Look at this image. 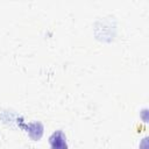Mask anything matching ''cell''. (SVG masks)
Instances as JSON below:
<instances>
[{"label": "cell", "instance_id": "cell-1", "mask_svg": "<svg viewBox=\"0 0 149 149\" xmlns=\"http://www.w3.org/2000/svg\"><path fill=\"white\" fill-rule=\"evenodd\" d=\"M50 147H51V149H68L66 140L62 132H56L51 135Z\"/></svg>", "mask_w": 149, "mask_h": 149}]
</instances>
